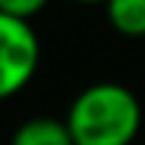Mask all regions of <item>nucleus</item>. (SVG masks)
I'll list each match as a JSON object with an SVG mask.
<instances>
[{"mask_svg": "<svg viewBox=\"0 0 145 145\" xmlns=\"http://www.w3.org/2000/svg\"><path fill=\"white\" fill-rule=\"evenodd\" d=\"M50 6V0H0V12L21 21H33L36 15H42Z\"/></svg>", "mask_w": 145, "mask_h": 145, "instance_id": "nucleus-5", "label": "nucleus"}, {"mask_svg": "<svg viewBox=\"0 0 145 145\" xmlns=\"http://www.w3.org/2000/svg\"><path fill=\"white\" fill-rule=\"evenodd\" d=\"M142 118L136 92L116 80L89 83L65 110L74 145H133L142 130Z\"/></svg>", "mask_w": 145, "mask_h": 145, "instance_id": "nucleus-1", "label": "nucleus"}, {"mask_svg": "<svg viewBox=\"0 0 145 145\" xmlns=\"http://www.w3.org/2000/svg\"><path fill=\"white\" fill-rule=\"evenodd\" d=\"M107 24L124 39H145V0H107Z\"/></svg>", "mask_w": 145, "mask_h": 145, "instance_id": "nucleus-4", "label": "nucleus"}, {"mask_svg": "<svg viewBox=\"0 0 145 145\" xmlns=\"http://www.w3.org/2000/svg\"><path fill=\"white\" fill-rule=\"evenodd\" d=\"M9 145H74V139H71L65 118L33 116L12 130Z\"/></svg>", "mask_w": 145, "mask_h": 145, "instance_id": "nucleus-3", "label": "nucleus"}, {"mask_svg": "<svg viewBox=\"0 0 145 145\" xmlns=\"http://www.w3.org/2000/svg\"><path fill=\"white\" fill-rule=\"evenodd\" d=\"M71 3H80V6H104L107 0H71Z\"/></svg>", "mask_w": 145, "mask_h": 145, "instance_id": "nucleus-6", "label": "nucleus"}, {"mask_svg": "<svg viewBox=\"0 0 145 145\" xmlns=\"http://www.w3.org/2000/svg\"><path fill=\"white\" fill-rule=\"evenodd\" d=\"M42 62V42L33 21L0 12V101H9L33 83Z\"/></svg>", "mask_w": 145, "mask_h": 145, "instance_id": "nucleus-2", "label": "nucleus"}]
</instances>
